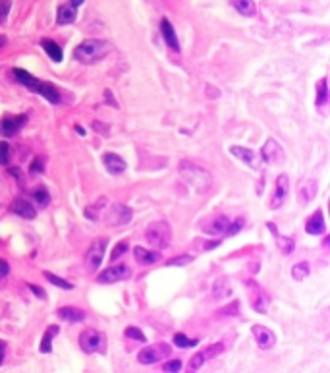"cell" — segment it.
I'll return each instance as SVG.
<instances>
[{
	"label": "cell",
	"instance_id": "cell-35",
	"mask_svg": "<svg viewBox=\"0 0 330 373\" xmlns=\"http://www.w3.org/2000/svg\"><path fill=\"white\" fill-rule=\"evenodd\" d=\"M174 344H176L178 348H190V346H195V344H197V340H195V338H188L186 335H182V333H176V335H174Z\"/></svg>",
	"mask_w": 330,
	"mask_h": 373
},
{
	"label": "cell",
	"instance_id": "cell-9",
	"mask_svg": "<svg viewBox=\"0 0 330 373\" xmlns=\"http://www.w3.org/2000/svg\"><path fill=\"white\" fill-rule=\"evenodd\" d=\"M222 352H224V344H222V342L210 344V346H207V348L199 350L195 356H191L190 364H188L190 372H197V370H201L205 362H208V360H210V358H214V356L222 354Z\"/></svg>",
	"mask_w": 330,
	"mask_h": 373
},
{
	"label": "cell",
	"instance_id": "cell-49",
	"mask_svg": "<svg viewBox=\"0 0 330 373\" xmlns=\"http://www.w3.org/2000/svg\"><path fill=\"white\" fill-rule=\"evenodd\" d=\"M75 132H77L79 136H85V130H83V128H79V126H75Z\"/></svg>",
	"mask_w": 330,
	"mask_h": 373
},
{
	"label": "cell",
	"instance_id": "cell-36",
	"mask_svg": "<svg viewBox=\"0 0 330 373\" xmlns=\"http://www.w3.org/2000/svg\"><path fill=\"white\" fill-rule=\"evenodd\" d=\"M12 159V147L6 142H0V164H8Z\"/></svg>",
	"mask_w": 330,
	"mask_h": 373
},
{
	"label": "cell",
	"instance_id": "cell-24",
	"mask_svg": "<svg viewBox=\"0 0 330 373\" xmlns=\"http://www.w3.org/2000/svg\"><path fill=\"white\" fill-rule=\"evenodd\" d=\"M315 196H317V182H315V180H305V182L297 188V199H299L301 203H309Z\"/></svg>",
	"mask_w": 330,
	"mask_h": 373
},
{
	"label": "cell",
	"instance_id": "cell-8",
	"mask_svg": "<svg viewBox=\"0 0 330 373\" xmlns=\"http://www.w3.org/2000/svg\"><path fill=\"white\" fill-rule=\"evenodd\" d=\"M132 277V269L126 265V263H118V265H112L108 269H104L103 273H99V283L103 285H112V283H120V281H128Z\"/></svg>",
	"mask_w": 330,
	"mask_h": 373
},
{
	"label": "cell",
	"instance_id": "cell-37",
	"mask_svg": "<svg viewBox=\"0 0 330 373\" xmlns=\"http://www.w3.org/2000/svg\"><path fill=\"white\" fill-rule=\"evenodd\" d=\"M243 224H245V219H243V217L236 219V221H230V226H228V232H226V236H236V234H238V232L243 228Z\"/></svg>",
	"mask_w": 330,
	"mask_h": 373
},
{
	"label": "cell",
	"instance_id": "cell-44",
	"mask_svg": "<svg viewBox=\"0 0 330 373\" xmlns=\"http://www.w3.org/2000/svg\"><path fill=\"white\" fill-rule=\"evenodd\" d=\"M238 311H240V302H232L228 307H224L220 313H222V315H236Z\"/></svg>",
	"mask_w": 330,
	"mask_h": 373
},
{
	"label": "cell",
	"instance_id": "cell-1",
	"mask_svg": "<svg viewBox=\"0 0 330 373\" xmlns=\"http://www.w3.org/2000/svg\"><path fill=\"white\" fill-rule=\"evenodd\" d=\"M112 51L108 41L101 39H85L83 43H79L73 51V58L81 64H95L99 60H103L106 54Z\"/></svg>",
	"mask_w": 330,
	"mask_h": 373
},
{
	"label": "cell",
	"instance_id": "cell-18",
	"mask_svg": "<svg viewBox=\"0 0 330 373\" xmlns=\"http://www.w3.org/2000/svg\"><path fill=\"white\" fill-rule=\"evenodd\" d=\"M325 230H327V224H325L323 211H315L305 223V232L311 236H321V234H325Z\"/></svg>",
	"mask_w": 330,
	"mask_h": 373
},
{
	"label": "cell",
	"instance_id": "cell-21",
	"mask_svg": "<svg viewBox=\"0 0 330 373\" xmlns=\"http://www.w3.org/2000/svg\"><path fill=\"white\" fill-rule=\"evenodd\" d=\"M12 213H16L17 217H21V219L33 221L37 211H35V207L29 201H25V199H16V201L12 203Z\"/></svg>",
	"mask_w": 330,
	"mask_h": 373
},
{
	"label": "cell",
	"instance_id": "cell-25",
	"mask_svg": "<svg viewBox=\"0 0 330 373\" xmlns=\"http://www.w3.org/2000/svg\"><path fill=\"white\" fill-rule=\"evenodd\" d=\"M230 4L234 10H238L245 18H253L257 14V6L253 0H230Z\"/></svg>",
	"mask_w": 330,
	"mask_h": 373
},
{
	"label": "cell",
	"instance_id": "cell-31",
	"mask_svg": "<svg viewBox=\"0 0 330 373\" xmlns=\"http://www.w3.org/2000/svg\"><path fill=\"white\" fill-rule=\"evenodd\" d=\"M276 238V244H278V249H280V253H284V255H290L292 251H294L295 248V244H294V240L292 238H288V236H280V234H276L274 236Z\"/></svg>",
	"mask_w": 330,
	"mask_h": 373
},
{
	"label": "cell",
	"instance_id": "cell-33",
	"mask_svg": "<svg viewBox=\"0 0 330 373\" xmlns=\"http://www.w3.org/2000/svg\"><path fill=\"white\" fill-rule=\"evenodd\" d=\"M292 277H294L295 281L307 279V277H309V263H307V261H301V263H297V265L292 267Z\"/></svg>",
	"mask_w": 330,
	"mask_h": 373
},
{
	"label": "cell",
	"instance_id": "cell-11",
	"mask_svg": "<svg viewBox=\"0 0 330 373\" xmlns=\"http://www.w3.org/2000/svg\"><path fill=\"white\" fill-rule=\"evenodd\" d=\"M230 153L238 160H242L245 166H249V168H253V170H261L263 159H261V155L257 151L242 147V145H232V147H230Z\"/></svg>",
	"mask_w": 330,
	"mask_h": 373
},
{
	"label": "cell",
	"instance_id": "cell-17",
	"mask_svg": "<svg viewBox=\"0 0 330 373\" xmlns=\"http://www.w3.org/2000/svg\"><path fill=\"white\" fill-rule=\"evenodd\" d=\"M103 164L104 168L110 172V174H122L126 170V160L122 159L118 153H104L103 155Z\"/></svg>",
	"mask_w": 330,
	"mask_h": 373
},
{
	"label": "cell",
	"instance_id": "cell-30",
	"mask_svg": "<svg viewBox=\"0 0 330 373\" xmlns=\"http://www.w3.org/2000/svg\"><path fill=\"white\" fill-rule=\"evenodd\" d=\"M58 335V327L54 325V327H49L47 331H45V335H43V342H41V352L43 354H49V352H52V338Z\"/></svg>",
	"mask_w": 330,
	"mask_h": 373
},
{
	"label": "cell",
	"instance_id": "cell-45",
	"mask_svg": "<svg viewBox=\"0 0 330 373\" xmlns=\"http://www.w3.org/2000/svg\"><path fill=\"white\" fill-rule=\"evenodd\" d=\"M31 172H33V174H41V172H43V160L35 159L33 162H31Z\"/></svg>",
	"mask_w": 330,
	"mask_h": 373
},
{
	"label": "cell",
	"instance_id": "cell-42",
	"mask_svg": "<svg viewBox=\"0 0 330 373\" xmlns=\"http://www.w3.org/2000/svg\"><path fill=\"white\" fill-rule=\"evenodd\" d=\"M126 251H128V244H126V242H120V244L116 246V249L112 251V255H110V259H112V263H114L116 259H120L122 255L126 253Z\"/></svg>",
	"mask_w": 330,
	"mask_h": 373
},
{
	"label": "cell",
	"instance_id": "cell-12",
	"mask_svg": "<svg viewBox=\"0 0 330 373\" xmlns=\"http://www.w3.org/2000/svg\"><path fill=\"white\" fill-rule=\"evenodd\" d=\"M251 333H253V338H255V342H257V346L261 350H268V348H272L276 344L274 333L268 327H264V325H253Z\"/></svg>",
	"mask_w": 330,
	"mask_h": 373
},
{
	"label": "cell",
	"instance_id": "cell-41",
	"mask_svg": "<svg viewBox=\"0 0 330 373\" xmlns=\"http://www.w3.org/2000/svg\"><path fill=\"white\" fill-rule=\"evenodd\" d=\"M191 261H193V255H178L168 261V265H188Z\"/></svg>",
	"mask_w": 330,
	"mask_h": 373
},
{
	"label": "cell",
	"instance_id": "cell-5",
	"mask_svg": "<svg viewBox=\"0 0 330 373\" xmlns=\"http://www.w3.org/2000/svg\"><path fill=\"white\" fill-rule=\"evenodd\" d=\"M170 354H172L170 344L158 342V344H151V346L143 348L137 356V362L143 364V366H151V364H156V362H160L162 358H166V356H170Z\"/></svg>",
	"mask_w": 330,
	"mask_h": 373
},
{
	"label": "cell",
	"instance_id": "cell-13",
	"mask_svg": "<svg viewBox=\"0 0 330 373\" xmlns=\"http://www.w3.org/2000/svg\"><path fill=\"white\" fill-rule=\"evenodd\" d=\"M261 159L264 160V162H268V164H280V162H284V149L278 145L274 140H268V142L263 145V149H261Z\"/></svg>",
	"mask_w": 330,
	"mask_h": 373
},
{
	"label": "cell",
	"instance_id": "cell-7",
	"mask_svg": "<svg viewBox=\"0 0 330 373\" xmlns=\"http://www.w3.org/2000/svg\"><path fill=\"white\" fill-rule=\"evenodd\" d=\"M247 286H249V303H251V307L257 313H266V309L270 305V294L263 286L257 285L255 281L247 283Z\"/></svg>",
	"mask_w": 330,
	"mask_h": 373
},
{
	"label": "cell",
	"instance_id": "cell-6",
	"mask_svg": "<svg viewBox=\"0 0 330 373\" xmlns=\"http://www.w3.org/2000/svg\"><path fill=\"white\" fill-rule=\"evenodd\" d=\"M132 219H133V211H132L128 205H122V203L110 205L108 211L104 213V223H106L108 226H122V224H128Z\"/></svg>",
	"mask_w": 330,
	"mask_h": 373
},
{
	"label": "cell",
	"instance_id": "cell-10",
	"mask_svg": "<svg viewBox=\"0 0 330 373\" xmlns=\"http://www.w3.org/2000/svg\"><path fill=\"white\" fill-rule=\"evenodd\" d=\"M104 249H106V240H104V238L95 240V242L89 246V249H87V253H85V269L87 271L93 273V271L99 269V265L103 263Z\"/></svg>",
	"mask_w": 330,
	"mask_h": 373
},
{
	"label": "cell",
	"instance_id": "cell-16",
	"mask_svg": "<svg viewBox=\"0 0 330 373\" xmlns=\"http://www.w3.org/2000/svg\"><path fill=\"white\" fill-rule=\"evenodd\" d=\"M228 226H230V219L220 215V217H214L207 223H203V230L210 234V236H220V234H226L228 232Z\"/></svg>",
	"mask_w": 330,
	"mask_h": 373
},
{
	"label": "cell",
	"instance_id": "cell-20",
	"mask_svg": "<svg viewBox=\"0 0 330 373\" xmlns=\"http://www.w3.org/2000/svg\"><path fill=\"white\" fill-rule=\"evenodd\" d=\"M58 317L64 321H69V323H81L85 319V311L75 307V305H64L58 309Z\"/></svg>",
	"mask_w": 330,
	"mask_h": 373
},
{
	"label": "cell",
	"instance_id": "cell-43",
	"mask_svg": "<svg viewBox=\"0 0 330 373\" xmlns=\"http://www.w3.org/2000/svg\"><path fill=\"white\" fill-rule=\"evenodd\" d=\"M166 373H174V372H180L182 370V362L180 360H170V362H166L164 364V368H162Z\"/></svg>",
	"mask_w": 330,
	"mask_h": 373
},
{
	"label": "cell",
	"instance_id": "cell-46",
	"mask_svg": "<svg viewBox=\"0 0 330 373\" xmlns=\"http://www.w3.org/2000/svg\"><path fill=\"white\" fill-rule=\"evenodd\" d=\"M29 288H31V292H33L35 296H39L41 300H45V298H47V294H45V290H43L41 286H37V285H29Z\"/></svg>",
	"mask_w": 330,
	"mask_h": 373
},
{
	"label": "cell",
	"instance_id": "cell-22",
	"mask_svg": "<svg viewBox=\"0 0 330 373\" xmlns=\"http://www.w3.org/2000/svg\"><path fill=\"white\" fill-rule=\"evenodd\" d=\"M160 33H162V37H164L166 45H168L172 51L180 53V43H178V37H176V31H174L172 23H170L168 19H162V23H160Z\"/></svg>",
	"mask_w": 330,
	"mask_h": 373
},
{
	"label": "cell",
	"instance_id": "cell-48",
	"mask_svg": "<svg viewBox=\"0 0 330 373\" xmlns=\"http://www.w3.org/2000/svg\"><path fill=\"white\" fill-rule=\"evenodd\" d=\"M4 356H6V342L0 340V366H2V362H4Z\"/></svg>",
	"mask_w": 330,
	"mask_h": 373
},
{
	"label": "cell",
	"instance_id": "cell-2",
	"mask_svg": "<svg viewBox=\"0 0 330 373\" xmlns=\"http://www.w3.org/2000/svg\"><path fill=\"white\" fill-rule=\"evenodd\" d=\"M180 176L184 178V182L188 186H191L199 194L207 192L208 188H210V174H208V170H205L203 166H199L195 162H188V160L180 162Z\"/></svg>",
	"mask_w": 330,
	"mask_h": 373
},
{
	"label": "cell",
	"instance_id": "cell-14",
	"mask_svg": "<svg viewBox=\"0 0 330 373\" xmlns=\"http://www.w3.org/2000/svg\"><path fill=\"white\" fill-rule=\"evenodd\" d=\"M27 122V114H21V116H8L0 122V136L2 138H12L16 136L17 132L25 126Z\"/></svg>",
	"mask_w": 330,
	"mask_h": 373
},
{
	"label": "cell",
	"instance_id": "cell-27",
	"mask_svg": "<svg viewBox=\"0 0 330 373\" xmlns=\"http://www.w3.org/2000/svg\"><path fill=\"white\" fill-rule=\"evenodd\" d=\"M14 75H16V79L21 83V85H25L27 89H31V91H35L37 89V85H39V79L35 77V75H31L27 70H21V68H14Z\"/></svg>",
	"mask_w": 330,
	"mask_h": 373
},
{
	"label": "cell",
	"instance_id": "cell-19",
	"mask_svg": "<svg viewBox=\"0 0 330 373\" xmlns=\"http://www.w3.org/2000/svg\"><path fill=\"white\" fill-rule=\"evenodd\" d=\"M133 257L139 265H153L160 259V253L158 251H151V249L143 248V246H135L133 248Z\"/></svg>",
	"mask_w": 330,
	"mask_h": 373
},
{
	"label": "cell",
	"instance_id": "cell-47",
	"mask_svg": "<svg viewBox=\"0 0 330 373\" xmlns=\"http://www.w3.org/2000/svg\"><path fill=\"white\" fill-rule=\"evenodd\" d=\"M8 273H10V265H8V261L0 259V279H2V277H6Z\"/></svg>",
	"mask_w": 330,
	"mask_h": 373
},
{
	"label": "cell",
	"instance_id": "cell-34",
	"mask_svg": "<svg viewBox=\"0 0 330 373\" xmlns=\"http://www.w3.org/2000/svg\"><path fill=\"white\" fill-rule=\"evenodd\" d=\"M43 275L47 277V281H49L51 285L58 286V288H64V290H71V288H73V285H71V283H68V281H64V279H60L58 275H52L51 271H45Z\"/></svg>",
	"mask_w": 330,
	"mask_h": 373
},
{
	"label": "cell",
	"instance_id": "cell-28",
	"mask_svg": "<svg viewBox=\"0 0 330 373\" xmlns=\"http://www.w3.org/2000/svg\"><path fill=\"white\" fill-rule=\"evenodd\" d=\"M41 47H43L45 53L52 58V62H62L64 54H62V49L58 47V43H54L52 39H43V41H41Z\"/></svg>",
	"mask_w": 330,
	"mask_h": 373
},
{
	"label": "cell",
	"instance_id": "cell-38",
	"mask_svg": "<svg viewBox=\"0 0 330 373\" xmlns=\"http://www.w3.org/2000/svg\"><path fill=\"white\" fill-rule=\"evenodd\" d=\"M33 197H35V201L39 203V207H47V205H49V194H47V190H45V188L35 190Z\"/></svg>",
	"mask_w": 330,
	"mask_h": 373
},
{
	"label": "cell",
	"instance_id": "cell-29",
	"mask_svg": "<svg viewBox=\"0 0 330 373\" xmlns=\"http://www.w3.org/2000/svg\"><path fill=\"white\" fill-rule=\"evenodd\" d=\"M230 294H232V288H230L228 279H216L214 286H212V298L214 300H224Z\"/></svg>",
	"mask_w": 330,
	"mask_h": 373
},
{
	"label": "cell",
	"instance_id": "cell-50",
	"mask_svg": "<svg viewBox=\"0 0 330 373\" xmlns=\"http://www.w3.org/2000/svg\"><path fill=\"white\" fill-rule=\"evenodd\" d=\"M85 0H71V6H81Z\"/></svg>",
	"mask_w": 330,
	"mask_h": 373
},
{
	"label": "cell",
	"instance_id": "cell-23",
	"mask_svg": "<svg viewBox=\"0 0 330 373\" xmlns=\"http://www.w3.org/2000/svg\"><path fill=\"white\" fill-rule=\"evenodd\" d=\"M35 93H39V95H43L49 103H52V105H56V103H60V93H58V89L54 87L52 83H47V81H39V85H37V89H35Z\"/></svg>",
	"mask_w": 330,
	"mask_h": 373
},
{
	"label": "cell",
	"instance_id": "cell-4",
	"mask_svg": "<svg viewBox=\"0 0 330 373\" xmlns=\"http://www.w3.org/2000/svg\"><path fill=\"white\" fill-rule=\"evenodd\" d=\"M79 346L85 354H97V352H104L106 348V337L97 329H85L79 335Z\"/></svg>",
	"mask_w": 330,
	"mask_h": 373
},
{
	"label": "cell",
	"instance_id": "cell-39",
	"mask_svg": "<svg viewBox=\"0 0 330 373\" xmlns=\"http://www.w3.org/2000/svg\"><path fill=\"white\" fill-rule=\"evenodd\" d=\"M124 335L130 338V340H137V342H145V335L139 331L137 327H128L124 331Z\"/></svg>",
	"mask_w": 330,
	"mask_h": 373
},
{
	"label": "cell",
	"instance_id": "cell-15",
	"mask_svg": "<svg viewBox=\"0 0 330 373\" xmlns=\"http://www.w3.org/2000/svg\"><path fill=\"white\" fill-rule=\"evenodd\" d=\"M288 188H290V178H288V174H280V176L276 178L274 196L270 197V203H268L270 209H278V207L284 203V199L288 196Z\"/></svg>",
	"mask_w": 330,
	"mask_h": 373
},
{
	"label": "cell",
	"instance_id": "cell-32",
	"mask_svg": "<svg viewBox=\"0 0 330 373\" xmlns=\"http://www.w3.org/2000/svg\"><path fill=\"white\" fill-rule=\"evenodd\" d=\"M329 101V91H327V77H323L317 85V105L319 107H325Z\"/></svg>",
	"mask_w": 330,
	"mask_h": 373
},
{
	"label": "cell",
	"instance_id": "cell-40",
	"mask_svg": "<svg viewBox=\"0 0 330 373\" xmlns=\"http://www.w3.org/2000/svg\"><path fill=\"white\" fill-rule=\"evenodd\" d=\"M10 8H12V0H0V25L6 21L8 14H10Z\"/></svg>",
	"mask_w": 330,
	"mask_h": 373
},
{
	"label": "cell",
	"instance_id": "cell-3",
	"mask_svg": "<svg viewBox=\"0 0 330 373\" xmlns=\"http://www.w3.org/2000/svg\"><path fill=\"white\" fill-rule=\"evenodd\" d=\"M172 238V226L166 221H155L145 228V240L149 242V246L156 249L168 248Z\"/></svg>",
	"mask_w": 330,
	"mask_h": 373
},
{
	"label": "cell",
	"instance_id": "cell-26",
	"mask_svg": "<svg viewBox=\"0 0 330 373\" xmlns=\"http://www.w3.org/2000/svg\"><path fill=\"white\" fill-rule=\"evenodd\" d=\"M75 6H71V4H64V6H60L58 8V14H56V21L60 23V25H68V23H73L75 21Z\"/></svg>",
	"mask_w": 330,
	"mask_h": 373
}]
</instances>
